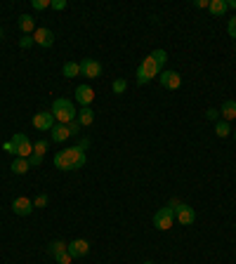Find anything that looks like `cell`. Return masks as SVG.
I'll use <instances>...</instances> for the list:
<instances>
[{"mask_svg": "<svg viewBox=\"0 0 236 264\" xmlns=\"http://www.w3.org/2000/svg\"><path fill=\"white\" fill-rule=\"evenodd\" d=\"M168 59V52L165 50H154L149 57H144V62L140 64V69H137V85H147L149 80L163 71V64Z\"/></svg>", "mask_w": 236, "mask_h": 264, "instance_id": "obj_1", "label": "cell"}, {"mask_svg": "<svg viewBox=\"0 0 236 264\" xmlns=\"http://www.w3.org/2000/svg\"><path fill=\"white\" fill-rule=\"evenodd\" d=\"M52 163H55L57 170H64V172L80 170L87 163V156L80 147H69V149H64V151H57Z\"/></svg>", "mask_w": 236, "mask_h": 264, "instance_id": "obj_2", "label": "cell"}, {"mask_svg": "<svg viewBox=\"0 0 236 264\" xmlns=\"http://www.w3.org/2000/svg\"><path fill=\"white\" fill-rule=\"evenodd\" d=\"M50 113L55 116L57 123H62V125H69L71 120H76V118H78V111H76V106H73V101L64 99V97H59V99L52 101Z\"/></svg>", "mask_w": 236, "mask_h": 264, "instance_id": "obj_3", "label": "cell"}, {"mask_svg": "<svg viewBox=\"0 0 236 264\" xmlns=\"http://www.w3.org/2000/svg\"><path fill=\"white\" fill-rule=\"evenodd\" d=\"M173 224H175V210L173 208L156 210V215H154V226H156L158 231H168V229H173Z\"/></svg>", "mask_w": 236, "mask_h": 264, "instance_id": "obj_4", "label": "cell"}, {"mask_svg": "<svg viewBox=\"0 0 236 264\" xmlns=\"http://www.w3.org/2000/svg\"><path fill=\"white\" fill-rule=\"evenodd\" d=\"M12 144L17 147V158H29L33 154V142L24 132H15L12 135Z\"/></svg>", "mask_w": 236, "mask_h": 264, "instance_id": "obj_5", "label": "cell"}, {"mask_svg": "<svg viewBox=\"0 0 236 264\" xmlns=\"http://www.w3.org/2000/svg\"><path fill=\"white\" fill-rule=\"evenodd\" d=\"M55 125H57V120H55V116H52L50 111H38V113L33 116V127H36V130L50 132Z\"/></svg>", "mask_w": 236, "mask_h": 264, "instance_id": "obj_6", "label": "cell"}, {"mask_svg": "<svg viewBox=\"0 0 236 264\" xmlns=\"http://www.w3.org/2000/svg\"><path fill=\"white\" fill-rule=\"evenodd\" d=\"M158 83L165 87V90H177L182 85V76L177 71H161L158 73Z\"/></svg>", "mask_w": 236, "mask_h": 264, "instance_id": "obj_7", "label": "cell"}, {"mask_svg": "<svg viewBox=\"0 0 236 264\" xmlns=\"http://www.w3.org/2000/svg\"><path fill=\"white\" fill-rule=\"evenodd\" d=\"M175 219H177L180 224L189 226V224H194L196 212H194V208H191V205H187V203H180V205L175 208Z\"/></svg>", "mask_w": 236, "mask_h": 264, "instance_id": "obj_8", "label": "cell"}, {"mask_svg": "<svg viewBox=\"0 0 236 264\" xmlns=\"http://www.w3.org/2000/svg\"><path fill=\"white\" fill-rule=\"evenodd\" d=\"M80 76L90 78V80H92V78H99L102 76V64L97 62V59H90V57L83 59V62H80Z\"/></svg>", "mask_w": 236, "mask_h": 264, "instance_id": "obj_9", "label": "cell"}, {"mask_svg": "<svg viewBox=\"0 0 236 264\" xmlns=\"http://www.w3.org/2000/svg\"><path fill=\"white\" fill-rule=\"evenodd\" d=\"M12 210H15V215H19V217H29L33 212V201L26 198V196H17L15 201H12Z\"/></svg>", "mask_w": 236, "mask_h": 264, "instance_id": "obj_10", "label": "cell"}, {"mask_svg": "<svg viewBox=\"0 0 236 264\" xmlns=\"http://www.w3.org/2000/svg\"><path fill=\"white\" fill-rule=\"evenodd\" d=\"M66 252H69L71 257H85L87 252H90V243H87L85 238H76V241H71L69 245H66Z\"/></svg>", "mask_w": 236, "mask_h": 264, "instance_id": "obj_11", "label": "cell"}, {"mask_svg": "<svg viewBox=\"0 0 236 264\" xmlns=\"http://www.w3.org/2000/svg\"><path fill=\"white\" fill-rule=\"evenodd\" d=\"M73 94H76V101L80 104V109H83V106H90L94 99V90L90 85H78Z\"/></svg>", "mask_w": 236, "mask_h": 264, "instance_id": "obj_12", "label": "cell"}, {"mask_svg": "<svg viewBox=\"0 0 236 264\" xmlns=\"http://www.w3.org/2000/svg\"><path fill=\"white\" fill-rule=\"evenodd\" d=\"M33 40L40 47H52L55 45V33L50 31V29H36L33 31Z\"/></svg>", "mask_w": 236, "mask_h": 264, "instance_id": "obj_13", "label": "cell"}, {"mask_svg": "<svg viewBox=\"0 0 236 264\" xmlns=\"http://www.w3.org/2000/svg\"><path fill=\"white\" fill-rule=\"evenodd\" d=\"M52 135H50V140L57 142V144H62V142H66L71 137V132H69V125H62V123H57L55 127H52Z\"/></svg>", "mask_w": 236, "mask_h": 264, "instance_id": "obj_14", "label": "cell"}, {"mask_svg": "<svg viewBox=\"0 0 236 264\" xmlns=\"http://www.w3.org/2000/svg\"><path fill=\"white\" fill-rule=\"evenodd\" d=\"M17 26H19V31H22L24 36H29V33L36 31V19H33L31 15H22L19 22H17Z\"/></svg>", "mask_w": 236, "mask_h": 264, "instance_id": "obj_15", "label": "cell"}, {"mask_svg": "<svg viewBox=\"0 0 236 264\" xmlns=\"http://www.w3.org/2000/svg\"><path fill=\"white\" fill-rule=\"evenodd\" d=\"M220 116H222V120H227V123H231V120H234V118H236V101L234 99H227L224 104H222Z\"/></svg>", "mask_w": 236, "mask_h": 264, "instance_id": "obj_16", "label": "cell"}, {"mask_svg": "<svg viewBox=\"0 0 236 264\" xmlns=\"http://www.w3.org/2000/svg\"><path fill=\"white\" fill-rule=\"evenodd\" d=\"M208 10H210L212 17H224L227 15V10H229V3L227 0H210Z\"/></svg>", "mask_w": 236, "mask_h": 264, "instance_id": "obj_17", "label": "cell"}, {"mask_svg": "<svg viewBox=\"0 0 236 264\" xmlns=\"http://www.w3.org/2000/svg\"><path fill=\"white\" fill-rule=\"evenodd\" d=\"M29 168H31V165H29V158H15L12 165H10V170L15 172V175H26Z\"/></svg>", "mask_w": 236, "mask_h": 264, "instance_id": "obj_18", "label": "cell"}, {"mask_svg": "<svg viewBox=\"0 0 236 264\" xmlns=\"http://www.w3.org/2000/svg\"><path fill=\"white\" fill-rule=\"evenodd\" d=\"M76 120H78L80 125H85V127H87V125H92V123H94V111L90 109V106H83Z\"/></svg>", "mask_w": 236, "mask_h": 264, "instance_id": "obj_19", "label": "cell"}, {"mask_svg": "<svg viewBox=\"0 0 236 264\" xmlns=\"http://www.w3.org/2000/svg\"><path fill=\"white\" fill-rule=\"evenodd\" d=\"M62 73H64V78H76V76H80V64L66 62V64H64V69H62Z\"/></svg>", "mask_w": 236, "mask_h": 264, "instance_id": "obj_20", "label": "cell"}, {"mask_svg": "<svg viewBox=\"0 0 236 264\" xmlns=\"http://www.w3.org/2000/svg\"><path fill=\"white\" fill-rule=\"evenodd\" d=\"M215 132H217V137H227L229 132H231V125L227 120H217L215 123Z\"/></svg>", "mask_w": 236, "mask_h": 264, "instance_id": "obj_21", "label": "cell"}, {"mask_svg": "<svg viewBox=\"0 0 236 264\" xmlns=\"http://www.w3.org/2000/svg\"><path fill=\"white\" fill-rule=\"evenodd\" d=\"M66 245H69V243H64V241H52V243H50V255L55 257V255H59V252H66Z\"/></svg>", "mask_w": 236, "mask_h": 264, "instance_id": "obj_22", "label": "cell"}, {"mask_svg": "<svg viewBox=\"0 0 236 264\" xmlns=\"http://www.w3.org/2000/svg\"><path fill=\"white\" fill-rule=\"evenodd\" d=\"M111 90H113L116 94H123L128 90V83L123 80V78H116V80H113V85H111Z\"/></svg>", "mask_w": 236, "mask_h": 264, "instance_id": "obj_23", "label": "cell"}, {"mask_svg": "<svg viewBox=\"0 0 236 264\" xmlns=\"http://www.w3.org/2000/svg\"><path fill=\"white\" fill-rule=\"evenodd\" d=\"M45 151H47V142L45 140H40V142H36V144H33V156H40V158H43V156H45Z\"/></svg>", "mask_w": 236, "mask_h": 264, "instance_id": "obj_24", "label": "cell"}, {"mask_svg": "<svg viewBox=\"0 0 236 264\" xmlns=\"http://www.w3.org/2000/svg\"><path fill=\"white\" fill-rule=\"evenodd\" d=\"M31 45H36L33 36H22V38H19V47H22V50H29Z\"/></svg>", "mask_w": 236, "mask_h": 264, "instance_id": "obj_25", "label": "cell"}, {"mask_svg": "<svg viewBox=\"0 0 236 264\" xmlns=\"http://www.w3.org/2000/svg\"><path fill=\"white\" fill-rule=\"evenodd\" d=\"M47 205V196L45 194H38L36 198H33V208H45Z\"/></svg>", "mask_w": 236, "mask_h": 264, "instance_id": "obj_26", "label": "cell"}, {"mask_svg": "<svg viewBox=\"0 0 236 264\" xmlns=\"http://www.w3.org/2000/svg\"><path fill=\"white\" fill-rule=\"evenodd\" d=\"M55 259H57V264H71L73 257H71L69 252H59V255H55Z\"/></svg>", "mask_w": 236, "mask_h": 264, "instance_id": "obj_27", "label": "cell"}, {"mask_svg": "<svg viewBox=\"0 0 236 264\" xmlns=\"http://www.w3.org/2000/svg\"><path fill=\"white\" fill-rule=\"evenodd\" d=\"M227 33L231 36V38H236V15L229 19V24H227Z\"/></svg>", "mask_w": 236, "mask_h": 264, "instance_id": "obj_28", "label": "cell"}, {"mask_svg": "<svg viewBox=\"0 0 236 264\" xmlns=\"http://www.w3.org/2000/svg\"><path fill=\"white\" fill-rule=\"evenodd\" d=\"M3 151H5V154H10V156H17V147L12 144V140L3 144Z\"/></svg>", "mask_w": 236, "mask_h": 264, "instance_id": "obj_29", "label": "cell"}, {"mask_svg": "<svg viewBox=\"0 0 236 264\" xmlns=\"http://www.w3.org/2000/svg\"><path fill=\"white\" fill-rule=\"evenodd\" d=\"M50 8L57 10V12H62V10H66V0H52V3H50Z\"/></svg>", "mask_w": 236, "mask_h": 264, "instance_id": "obj_30", "label": "cell"}, {"mask_svg": "<svg viewBox=\"0 0 236 264\" xmlns=\"http://www.w3.org/2000/svg\"><path fill=\"white\" fill-rule=\"evenodd\" d=\"M31 5H33V10H47L50 8V0H33Z\"/></svg>", "mask_w": 236, "mask_h": 264, "instance_id": "obj_31", "label": "cell"}, {"mask_svg": "<svg viewBox=\"0 0 236 264\" xmlns=\"http://www.w3.org/2000/svg\"><path fill=\"white\" fill-rule=\"evenodd\" d=\"M205 118H208V120H212V123H215V120L220 118V109H208V111H205Z\"/></svg>", "mask_w": 236, "mask_h": 264, "instance_id": "obj_32", "label": "cell"}, {"mask_svg": "<svg viewBox=\"0 0 236 264\" xmlns=\"http://www.w3.org/2000/svg\"><path fill=\"white\" fill-rule=\"evenodd\" d=\"M69 132H71V135H78V132H80V123H78V120H71V123H69Z\"/></svg>", "mask_w": 236, "mask_h": 264, "instance_id": "obj_33", "label": "cell"}, {"mask_svg": "<svg viewBox=\"0 0 236 264\" xmlns=\"http://www.w3.org/2000/svg\"><path fill=\"white\" fill-rule=\"evenodd\" d=\"M43 163V158H40V156H29V165H31V168H36V165H40Z\"/></svg>", "mask_w": 236, "mask_h": 264, "instance_id": "obj_34", "label": "cell"}, {"mask_svg": "<svg viewBox=\"0 0 236 264\" xmlns=\"http://www.w3.org/2000/svg\"><path fill=\"white\" fill-rule=\"evenodd\" d=\"M208 5H210L208 0H196V8H201V10H208Z\"/></svg>", "mask_w": 236, "mask_h": 264, "instance_id": "obj_35", "label": "cell"}, {"mask_svg": "<svg viewBox=\"0 0 236 264\" xmlns=\"http://www.w3.org/2000/svg\"><path fill=\"white\" fill-rule=\"evenodd\" d=\"M229 5H231V8H236V0H227Z\"/></svg>", "mask_w": 236, "mask_h": 264, "instance_id": "obj_36", "label": "cell"}, {"mask_svg": "<svg viewBox=\"0 0 236 264\" xmlns=\"http://www.w3.org/2000/svg\"><path fill=\"white\" fill-rule=\"evenodd\" d=\"M0 38H3V29H0Z\"/></svg>", "mask_w": 236, "mask_h": 264, "instance_id": "obj_37", "label": "cell"}, {"mask_svg": "<svg viewBox=\"0 0 236 264\" xmlns=\"http://www.w3.org/2000/svg\"><path fill=\"white\" fill-rule=\"evenodd\" d=\"M144 264H154V262H144Z\"/></svg>", "mask_w": 236, "mask_h": 264, "instance_id": "obj_38", "label": "cell"}, {"mask_svg": "<svg viewBox=\"0 0 236 264\" xmlns=\"http://www.w3.org/2000/svg\"><path fill=\"white\" fill-rule=\"evenodd\" d=\"M234 140H236V130H234Z\"/></svg>", "mask_w": 236, "mask_h": 264, "instance_id": "obj_39", "label": "cell"}]
</instances>
